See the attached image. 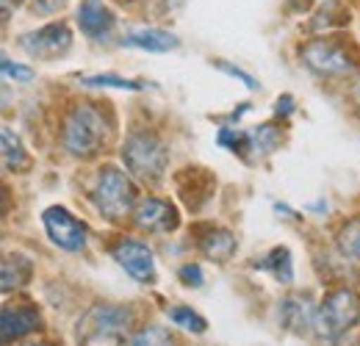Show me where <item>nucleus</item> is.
I'll list each match as a JSON object with an SVG mask.
<instances>
[{
  "label": "nucleus",
  "mask_w": 360,
  "mask_h": 346,
  "mask_svg": "<svg viewBox=\"0 0 360 346\" xmlns=\"http://www.w3.org/2000/svg\"><path fill=\"white\" fill-rule=\"evenodd\" d=\"M105 139H108V125L94 105H75L67 114L64 128H61V141L70 155L91 158L103 150Z\"/></svg>",
  "instance_id": "nucleus-1"
},
{
  "label": "nucleus",
  "mask_w": 360,
  "mask_h": 346,
  "mask_svg": "<svg viewBox=\"0 0 360 346\" xmlns=\"http://www.w3.org/2000/svg\"><path fill=\"white\" fill-rule=\"evenodd\" d=\"M131 324V310L120 305H94L89 307L78 327L75 338L84 346H117Z\"/></svg>",
  "instance_id": "nucleus-2"
},
{
  "label": "nucleus",
  "mask_w": 360,
  "mask_h": 346,
  "mask_svg": "<svg viewBox=\"0 0 360 346\" xmlns=\"http://www.w3.org/2000/svg\"><path fill=\"white\" fill-rule=\"evenodd\" d=\"M91 203L94 208L111 222L125 219L136 205V188L131 177L117 167H103L91 186Z\"/></svg>",
  "instance_id": "nucleus-3"
},
{
  "label": "nucleus",
  "mask_w": 360,
  "mask_h": 346,
  "mask_svg": "<svg viewBox=\"0 0 360 346\" xmlns=\"http://www.w3.org/2000/svg\"><path fill=\"white\" fill-rule=\"evenodd\" d=\"M122 161L128 167V172L136 174L139 180H158L161 174L167 172L169 164V153L164 147V141L155 133L139 130L131 133L122 144Z\"/></svg>",
  "instance_id": "nucleus-4"
},
{
  "label": "nucleus",
  "mask_w": 360,
  "mask_h": 346,
  "mask_svg": "<svg viewBox=\"0 0 360 346\" xmlns=\"http://www.w3.org/2000/svg\"><path fill=\"white\" fill-rule=\"evenodd\" d=\"M360 321V297L349 288L330 291L316 310V333L321 338H338Z\"/></svg>",
  "instance_id": "nucleus-5"
},
{
  "label": "nucleus",
  "mask_w": 360,
  "mask_h": 346,
  "mask_svg": "<svg viewBox=\"0 0 360 346\" xmlns=\"http://www.w3.org/2000/svg\"><path fill=\"white\" fill-rule=\"evenodd\" d=\"M302 61L319 75H344L352 72L355 58L341 42L333 39H314L302 47Z\"/></svg>",
  "instance_id": "nucleus-6"
},
{
  "label": "nucleus",
  "mask_w": 360,
  "mask_h": 346,
  "mask_svg": "<svg viewBox=\"0 0 360 346\" xmlns=\"http://www.w3.org/2000/svg\"><path fill=\"white\" fill-rule=\"evenodd\" d=\"M42 222H45V230L50 236L53 244H58L61 250H70V252H78L86 247V238H89V227L75 219L67 208L61 205H53L42 214Z\"/></svg>",
  "instance_id": "nucleus-7"
},
{
  "label": "nucleus",
  "mask_w": 360,
  "mask_h": 346,
  "mask_svg": "<svg viewBox=\"0 0 360 346\" xmlns=\"http://www.w3.org/2000/svg\"><path fill=\"white\" fill-rule=\"evenodd\" d=\"M111 258L139 283H155V258L147 244H141L136 238H122L114 244Z\"/></svg>",
  "instance_id": "nucleus-8"
},
{
  "label": "nucleus",
  "mask_w": 360,
  "mask_h": 346,
  "mask_svg": "<svg viewBox=\"0 0 360 346\" xmlns=\"http://www.w3.org/2000/svg\"><path fill=\"white\" fill-rule=\"evenodd\" d=\"M70 44H72V34L64 23H50L45 28L22 37V50L34 58H56L67 53Z\"/></svg>",
  "instance_id": "nucleus-9"
},
{
  "label": "nucleus",
  "mask_w": 360,
  "mask_h": 346,
  "mask_svg": "<svg viewBox=\"0 0 360 346\" xmlns=\"http://www.w3.org/2000/svg\"><path fill=\"white\" fill-rule=\"evenodd\" d=\"M136 224L144 233H169L178 227V211L175 205H169L167 200L158 197H147L139 203V208L134 211Z\"/></svg>",
  "instance_id": "nucleus-10"
},
{
  "label": "nucleus",
  "mask_w": 360,
  "mask_h": 346,
  "mask_svg": "<svg viewBox=\"0 0 360 346\" xmlns=\"http://www.w3.org/2000/svg\"><path fill=\"white\" fill-rule=\"evenodd\" d=\"M78 25L89 39H103L117 25V17L100 0H84L78 8Z\"/></svg>",
  "instance_id": "nucleus-11"
},
{
  "label": "nucleus",
  "mask_w": 360,
  "mask_h": 346,
  "mask_svg": "<svg viewBox=\"0 0 360 346\" xmlns=\"http://www.w3.org/2000/svg\"><path fill=\"white\" fill-rule=\"evenodd\" d=\"M316 310L314 305L308 302V297H285L280 305V319L291 333H305L311 324H316Z\"/></svg>",
  "instance_id": "nucleus-12"
},
{
  "label": "nucleus",
  "mask_w": 360,
  "mask_h": 346,
  "mask_svg": "<svg viewBox=\"0 0 360 346\" xmlns=\"http://www.w3.org/2000/svg\"><path fill=\"white\" fill-rule=\"evenodd\" d=\"M122 44L128 47H139V50H150V53H169L178 47V37L161 28H141V31H131Z\"/></svg>",
  "instance_id": "nucleus-13"
},
{
  "label": "nucleus",
  "mask_w": 360,
  "mask_h": 346,
  "mask_svg": "<svg viewBox=\"0 0 360 346\" xmlns=\"http://www.w3.org/2000/svg\"><path fill=\"white\" fill-rule=\"evenodd\" d=\"M236 247H238L236 236H233L230 230H219V227H211V230L200 238V250H202V255L211 260H219V263H225V260L233 258Z\"/></svg>",
  "instance_id": "nucleus-14"
},
{
  "label": "nucleus",
  "mask_w": 360,
  "mask_h": 346,
  "mask_svg": "<svg viewBox=\"0 0 360 346\" xmlns=\"http://www.w3.org/2000/svg\"><path fill=\"white\" fill-rule=\"evenodd\" d=\"M39 324V316L34 313V310H28V307H6L3 310V341L8 344V341H14V338H20V335H25V333H31L34 327Z\"/></svg>",
  "instance_id": "nucleus-15"
},
{
  "label": "nucleus",
  "mask_w": 360,
  "mask_h": 346,
  "mask_svg": "<svg viewBox=\"0 0 360 346\" xmlns=\"http://www.w3.org/2000/svg\"><path fill=\"white\" fill-rule=\"evenodd\" d=\"M28 164H31V158H28L20 136L11 128H3V167L14 172V169H25Z\"/></svg>",
  "instance_id": "nucleus-16"
},
{
  "label": "nucleus",
  "mask_w": 360,
  "mask_h": 346,
  "mask_svg": "<svg viewBox=\"0 0 360 346\" xmlns=\"http://www.w3.org/2000/svg\"><path fill=\"white\" fill-rule=\"evenodd\" d=\"M31 271H34V266L25 255H8L3 260V291H11V288L28 283Z\"/></svg>",
  "instance_id": "nucleus-17"
},
{
  "label": "nucleus",
  "mask_w": 360,
  "mask_h": 346,
  "mask_svg": "<svg viewBox=\"0 0 360 346\" xmlns=\"http://www.w3.org/2000/svg\"><path fill=\"white\" fill-rule=\"evenodd\" d=\"M261 269H266L274 274V280L277 283H291L294 280V266H291V252L285 250V247H277V250H271L269 258L261 263Z\"/></svg>",
  "instance_id": "nucleus-18"
},
{
  "label": "nucleus",
  "mask_w": 360,
  "mask_h": 346,
  "mask_svg": "<svg viewBox=\"0 0 360 346\" xmlns=\"http://www.w3.org/2000/svg\"><path fill=\"white\" fill-rule=\"evenodd\" d=\"M338 250L352 260H360V217L349 219L341 230H338Z\"/></svg>",
  "instance_id": "nucleus-19"
},
{
  "label": "nucleus",
  "mask_w": 360,
  "mask_h": 346,
  "mask_svg": "<svg viewBox=\"0 0 360 346\" xmlns=\"http://www.w3.org/2000/svg\"><path fill=\"white\" fill-rule=\"evenodd\" d=\"M247 136H250V150L258 153V155H266L280 144V130L274 125H261V128L247 133Z\"/></svg>",
  "instance_id": "nucleus-20"
},
{
  "label": "nucleus",
  "mask_w": 360,
  "mask_h": 346,
  "mask_svg": "<svg viewBox=\"0 0 360 346\" xmlns=\"http://www.w3.org/2000/svg\"><path fill=\"white\" fill-rule=\"evenodd\" d=\"M169 319L180 324L183 330H191V333H205V319L200 313H194L191 307H172L169 310Z\"/></svg>",
  "instance_id": "nucleus-21"
},
{
  "label": "nucleus",
  "mask_w": 360,
  "mask_h": 346,
  "mask_svg": "<svg viewBox=\"0 0 360 346\" xmlns=\"http://www.w3.org/2000/svg\"><path fill=\"white\" fill-rule=\"evenodd\" d=\"M131 346H172V335L164 327H144L134 335Z\"/></svg>",
  "instance_id": "nucleus-22"
},
{
  "label": "nucleus",
  "mask_w": 360,
  "mask_h": 346,
  "mask_svg": "<svg viewBox=\"0 0 360 346\" xmlns=\"http://www.w3.org/2000/svg\"><path fill=\"white\" fill-rule=\"evenodd\" d=\"M86 86H114V89H141V84L128 81V78H120V75H89L84 78Z\"/></svg>",
  "instance_id": "nucleus-23"
},
{
  "label": "nucleus",
  "mask_w": 360,
  "mask_h": 346,
  "mask_svg": "<svg viewBox=\"0 0 360 346\" xmlns=\"http://www.w3.org/2000/svg\"><path fill=\"white\" fill-rule=\"evenodd\" d=\"M3 78L6 81L28 84V81H34V70L31 67H22V64H11V58H3Z\"/></svg>",
  "instance_id": "nucleus-24"
},
{
  "label": "nucleus",
  "mask_w": 360,
  "mask_h": 346,
  "mask_svg": "<svg viewBox=\"0 0 360 346\" xmlns=\"http://www.w3.org/2000/svg\"><path fill=\"white\" fill-rule=\"evenodd\" d=\"M180 280L186 283V286H202V269L197 266V263H186V266H180Z\"/></svg>",
  "instance_id": "nucleus-25"
},
{
  "label": "nucleus",
  "mask_w": 360,
  "mask_h": 346,
  "mask_svg": "<svg viewBox=\"0 0 360 346\" xmlns=\"http://www.w3.org/2000/svg\"><path fill=\"white\" fill-rule=\"evenodd\" d=\"M217 67L222 70V72H227V75H233V78H238L241 84L247 89H258V84H255V78L252 75H247L244 70H238V67H233V64H225V61H217Z\"/></svg>",
  "instance_id": "nucleus-26"
},
{
  "label": "nucleus",
  "mask_w": 360,
  "mask_h": 346,
  "mask_svg": "<svg viewBox=\"0 0 360 346\" xmlns=\"http://www.w3.org/2000/svg\"><path fill=\"white\" fill-rule=\"evenodd\" d=\"M11 3H14V6H20L22 0H3V11H8V8H11Z\"/></svg>",
  "instance_id": "nucleus-27"
},
{
  "label": "nucleus",
  "mask_w": 360,
  "mask_h": 346,
  "mask_svg": "<svg viewBox=\"0 0 360 346\" xmlns=\"http://www.w3.org/2000/svg\"><path fill=\"white\" fill-rule=\"evenodd\" d=\"M25 346H45V344H25Z\"/></svg>",
  "instance_id": "nucleus-28"
}]
</instances>
